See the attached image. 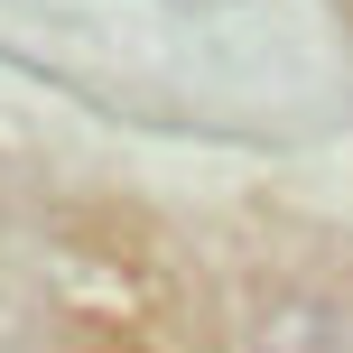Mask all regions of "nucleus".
<instances>
[{"instance_id":"obj_1","label":"nucleus","mask_w":353,"mask_h":353,"mask_svg":"<svg viewBox=\"0 0 353 353\" xmlns=\"http://www.w3.org/2000/svg\"><path fill=\"white\" fill-rule=\"evenodd\" d=\"M251 353H344V316L325 298H279L251 316Z\"/></svg>"}]
</instances>
